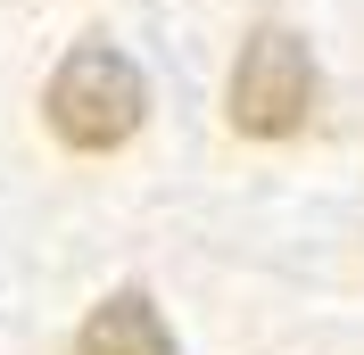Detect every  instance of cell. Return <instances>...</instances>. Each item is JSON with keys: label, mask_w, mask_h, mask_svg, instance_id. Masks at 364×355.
Returning <instances> with one entry per match:
<instances>
[{"label": "cell", "mask_w": 364, "mask_h": 355, "mask_svg": "<svg viewBox=\"0 0 364 355\" xmlns=\"http://www.w3.org/2000/svg\"><path fill=\"white\" fill-rule=\"evenodd\" d=\"M50 133L67 141L75 157H108L141 133V116H149V91H141V67L124 50L108 42H83L67 50V67L50 75Z\"/></svg>", "instance_id": "1"}, {"label": "cell", "mask_w": 364, "mask_h": 355, "mask_svg": "<svg viewBox=\"0 0 364 355\" xmlns=\"http://www.w3.org/2000/svg\"><path fill=\"white\" fill-rule=\"evenodd\" d=\"M306 116H315V58H306V42L282 33V25L249 33L240 67H232V133L290 141Z\"/></svg>", "instance_id": "2"}, {"label": "cell", "mask_w": 364, "mask_h": 355, "mask_svg": "<svg viewBox=\"0 0 364 355\" xmlns=\"http://www.w3.org/2000/svg\"><path fill=\"white\" fill-rule=\"evenodd\" d=\"M75 355H174V331H166V314L149 306L141 289H116V297L91 306Z\"/></svg>", "instance_id": "3"}]
</instances>
